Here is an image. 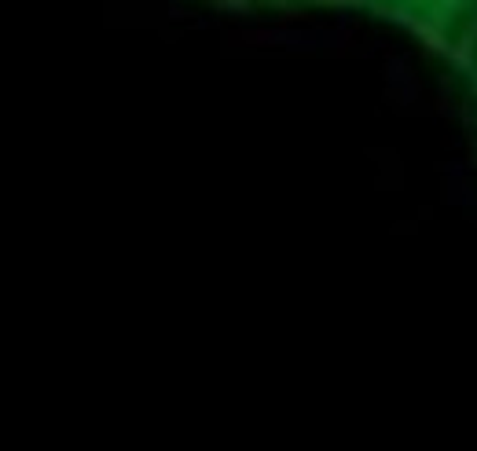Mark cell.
Masks as SVG:
<instances>
[{"mask_svg": "<svg viewBox=\"0 0 477 451\" xmlns=\"http://www.w3.org/2000/svg\"><path fill=\"white\" fill-rule=\"evenodd\" d=\"M448 81L455 92V110H459V125L467 136V147L477 162V19L470 22V30L459 37V45L441 59Z\"/></svg>", "mask_w": 477, "mask_h": 451, "instance_id": "7a4b0ae2", "label": "cell"}, {"mask_svg": "<svg viewBox=\"0 0 477 451\" xmlns=\"http://www.w3.org/2000/svg\"><path fill=\"white\" fill-rule=\"evenodd\" d=\"M316 4L364 11V15L411 37L437 63L459 45V37L477 19V0H316Z\"/></svg>", "mask_w": 477, "mask_h": 451, "instance_id": "6da1fadb", "label": "cell"}]
</instances>
